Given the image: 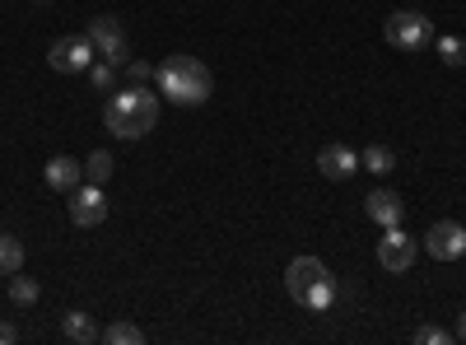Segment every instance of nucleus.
Masks as SVG:
<instances>
[{
	"mask_svg": "<svg viewBox=\"0 0 466 345\" xmlns=\"http://www.w3.org/2000/svg\"><path fill=\"white\" fill-rule=\"evenodd\" d=\"M360 168H369V173L387 178V173L397 168V155H392V149H387V145H369L364 155H360Z\"/></svg>",
	"mask_w": 466,
	"mask_h": 345,
	"instance_id": "14",
	"label": "nucleus"
},
{
	"mask_svg": "<svg viewBox=\"0 0 466 345\" xmlns=\"http://www.w3.org/2000/svg\"><path fill=\"white\" fill-rule=\"evenodd\" d=\"M80 182H85V164H80V159H70V155L47 159V187H52V191H66V197H70Z\"/></svg>",
	"mask_w": 466,
	"mask_h": 345,
	"instance_id": "12",
	"label": "nucleus"
},
{
	"mask_svg": "<svg viewBox=\"0 0 466 345\" xmlns=\"http://www.w3.org/2000/svg\"><path fill=\"white\" fill-rule=\"evenodd\" d=\"M24 271V243L15 234H0V276Z\"/></svg>",
	"mask_w": 466,
	"mask_h": 345,
	"instance_id": "15",
	"label": "nucleus"
},
{
	"mask_svg": "<svg viewBox=\"0 0 466 345\" xmlns=\"http://www.w3.org/2000/svg\"><path fill=\"white\" fill-rule=\"evenodd\" d=\"M85 33H89V43H94V52H98L103 61L127 66V33H122V24H116L112 15H98Z\"/></svg>",
	"mask_w": 466,
	"mask_h": 345,
	"instance_id": "6",
	"label": "nucleus"
},
{
	"mask_svg": "<svg viewBox=\"0 0 466 345\" xmlns=\"http://www.w3.org/2000/svg\"><path fill=\"white\" fill-rule=\"evenodd\" d=\"M364 215L373 224H382V228H392V224L406 219V201L397 197L392 187H378V191H369V197H364Z\"/></svg>",
	"mask_w": 466,
	"mask_h": 345,
	"instance_id": "10",
	"label": "nucleus"
},
{
	"mask_svg": "<svg viewBox=\"0 0 466 345\" xmlns=\"http://www.w3.org/2000/svg\"><path fill=\"white\" fill-rule=\"evenodd\" d=\"M331 299H336V280H331V271H327V276L313 285V294H308L303 309H308V313H327V309H331Z\"/></svg>",
	"mask_w": 466,
	"mask_h": 345,
	"instance_id": "17",
	"label": "nucleus"
},
{
	"mask_svg": "<svg viewBox=\"0 0 466 345\" xmlns=\"http://www.w3.org/2000/svg\"><path fill=\"white\" fill-rule=\"evenodd\" d=\"M457 340H466V313H461V322H457V331H452Z\"/></svg>",
	"mask_w": 466,
	"mask_h": 345,
	"instance_id": "25",
	"label": "nucleus"
},
{
	"mask_svg": "<svg viewBox=\"0 0 466 345\" xmlns=\"http://www.w3.org/2000/svg\"><path fill=\"white\" fill-rule=\"evenodd\" d=\"M15 336H19V331H15V322H0V345H5V340L15 345Z\"/></svg>",
	"mask_w": 466,
	"mask_h": 345,
	"instance_id": "24",
	"label": "nucleus"
},
{
	"mask_svg": "<svg viewBox=\"0 0 466 345\" xmlns=\"http://www.w3.org/2000/svg\"><path fill=\"white\" fill-rule=\"evenodd\" d=\"M107 219V197H103V187H75L70 191V224H80V228H98Z\"/></svg>",
	"mask_w": 466,
	"mask_h": 345,
	"instance_id": "8",
	"label": "nucleus"
},
{
	"mask_svg": "<svg viewBox=\"0 0 466 345\" xmlns=\"http://www.w3.org/2000/svg\"><path fill=\"white\" fill-rule=\"evenodd\" d=\"M154 75V66L149 61H127V85H145Z\"/></svg>",
	"mask_w": 466,
	"mask_h": 345,
	"instance_id": "23",
	"label": "nucleus"
},
{
	"mask_svg": "<svg viewBox=\"0 0 466 345\" xmlns=\"http://www.w3.org/2000/svg\"><path fill=\"white\" fill-rule=\"evenodd\" d=\"M327 276V266L318 257H294L289 261V271H285V289L294 303H308V294H313V285Z\"/></svg>",
	"mask_w": 466,
	"mask_h": 345,
	"instance_id": "9",
	"label": "nucleus"
},
{
	"mask_svg": "<svg viewBox=\"0 0 466 345\" xmlns=\"http://www.w3.org/2000/svg\"><path fill=\"white\" fill-rule=\"evenodd\" d=\"M61 331H66V340H75V345H89V340L103 336L89 313H66V318H61Z\"/></svg>",
	"mask_w": 466,
	"mask_h": 345,
	"instance_id": "13",
	"label": "nucleus"
},
{
	"mask_svg": "<svg viewBox=\"0 0 466 345\" xmlns=\"http://www.w3.org/2000/svg\"><path fill=\"white\" fill-rule=\"evenodd\" d=\"M159 89H164V98L168 103H177V107H201L210 94H215V80H210V70L197 61V56H168L159 70Z\"/></svg>",
	"mask_w": 466,
	"mask_h": 345,
	"instance_id": "2",
	"label": "nucleus"
},
{
	"mask_svg": "<svg viewBox=\"0 0 466 345\" xmlns=\"http://www.w3.org/2000/svg\"><path fill=\"white\" fill-rule=\"evenodd\" d=\"M103 340H112V345H140L145 331H140L136 322H112V327L103 331Z\"/></svg>",
	"mask_w": 466,
	"mask_h": 345,
	"instance_id": "19",
	"label": "nucleus"
},
{
	"mask_svg": "<svg viewBox=\"0 0 466 345\" xmlns=\"http://www.w3.org/2000/svg\"><path fill=\"white\" fill-rule=\"evenodd\" d=\"M318 173L331 178V182H350V178L360 173V155L350 145H327L322 155H318Z\"/></svg>",
	"mask_w": 466,
	"mask_h": 345,
	"instance_id": "11",
	"label": "nucleus"
},
{
	"mask_svg": "<svg viewBox=\"0 0 466 345\" xmlns=\"http://www.w3.org/2000/svg\"><path fill=\"white\" fill-rule=\"evenodd\" d=\"M424 252H430L434 261H457L466 257V228L457 219H439L430 234H424Z\"/></svg>",
	"mask_w": 466,
	"mask_h": 345,
	"instance_id": "7",
	"label": "nucleus"
},
{
	"mask_svg": "<svg viewBox=\"0 0 466 345\" xmlns=\"http://www.w3.org/2000/svg\"><path fill=\"white\" fill-rule=\"evenodd\" d=\"M434 43H439L443 66H466V43H461V37H434Z\"/></svg>",
	"mask_w": 466,
	"mask_h": 345,
	"instance_id": "20",
	"label": "nucleus"
},
{
	"mask_svg": "<svg viewBox=\"0 0 466 345\" xmlns=\"http://www.w3.org/2000/svg\"><path fill=\"white\" fill-rule=\"evenodd\" d=\"M382 33H387V43L401 47V52H420V47L434 43V24H430V15H420V10H397Z\"/></svg>",
	"mask_w": 466,
	"mask_h": 345,
	"instance_id": "3",
	"label": "nucleus"
},
{
	"mask_svg": "<svg viewBox=\"0 0 466 345\" xmlns=\"http://www.w3.org/2000/svg\"><path fill=\"white\" fill-rule=\"evenodd\" d=\"M47 66L61 70V75H80L94 66V43L89 33H75V37H56V43L47 47Z\"/></svg>",
	"mask_w": 466,
	"mask_h": 345,
	"instance_id": "4",
	"label": "nucleus"
},
{
	"mask_svg": "<svg viewBox=\"0 0 466 345\" xmlns=\"http://www.w3.org/2000/svg\"><path fill=\"white\" fill-rule=\"evenodd\" d=\"M89 85H94V89H112V85H116V66H112V61L89 66Z\"/></svg>",
	"mask_w": 466,
	"mask_h": 345,
	"instance_id": "21",
	"label": "nucleus"
},
{
	"mask_svg": "<svg viewBox=\"0 0 466 345\" xmlns=\"http://www.w3.org/2000/svg\"><path fill=\"white\" fill-rule=\"evenodd\" d=\"M116 173V159L107 155V149H94V155L85 159V182H94V187H103L107 178Z\"/></svg>",
	"mask_w": 466,
	"mask_h": 345,
	"instance_id": "16",
	"label": "nucleus"
},
{
	"mask_svg": "<svg viewBox=\"0 0 466 345\" xmlns=\"http://www.w3.org/2000/svg\"><path fill=\"white\" fill-rule=\"evenodd\" d=\"M415 340H420V345H452L457 336H452V331H443V327H420V331H415Z\"/></svg>",
	"mask_w": 466,
	"mask_h": 345,
	"instance_id": "22",
	"label": "nucleus"
},
{
	"mask_svg": "<svg viewBox=\"0 0 466 345\" xmlns=\"http://www.w3.org/2000/svg\"><path fill=\"white\" fill-rule=\"evenodd\" d=\"M410 261H415V238L406 234L401 224L382 228V238H378V266H382V271L401 276V271H410Z\"/></svg>",
	"mask_w": 466,
	"mask_h": 345,
	"instance_id": "5",
	"label": "nucleus"
},
{
	"mask_svg": "<svg viewBox=\"0 0 466 345\" xmlns=\"http://www.w3.org/2000/svg\"><path fill=\"white\" fill-rule=\"evenodd\" d=\"M10 299L19 303V309H33V303H37V280L33 276H10Z\"/></svg>",
	"mask_w": 466,
	"mask_h": 345,
	"instance_id": "18",
	"label": "nucleus"
},
{
	"mask_svg": "<svg viewBox=\"0 0 466 345\" xmlns=\"http://www.w3.org/2000/svg\"><path fill=\"white\" fill-rule=\"evenodd\" d=\"M103 127L116 136V140H140L159 127V98H154L145 85H131L122 94H112L107 107H103Z\"/></svg>",
	"mask_w": 466,
	"mask_h": 345,
	"instance_id": "1",
	"label": "nucleus"
}]
</instances>
